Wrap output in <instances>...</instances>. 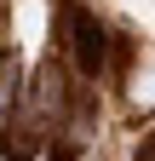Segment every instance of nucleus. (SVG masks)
<instances>
[{
    "instance_id": "f257e3e1",
    "label": "nucleus",
    "mask_w": 155,
    "mask_h": 161,
    "mask_svg": "<svg viewBox=\"0 0 155 161\" xmlns=\"http://www.w3.org/2000/svg\"><path fill=\"white\" fill-rule=\"evenodd\" d=\"M63 17H69V40H75V69L86 80H98L109 69V29L92 12H81V6H63Z\"/></svg>"
},
{
    "instance_id": "f03ea898",
    "label": "nucleus",
    "mask_w": 155,
    "mask_h": 161,
    "mask_svg": "<svg viewBox=\"0 0 155 161\" xmlns=\"http://www.w3.org/2000/svg\"><path fill=\"white\" fill-rule=\"evenodd\" d=\"M23 69H17V58L12 52H0V127H6V115H12V104H17V92H23V80H17Z\"/></svg>"
},
{
    "instance_id": "7ed1b4c3",
    "label": "nucleus",
    "mask_w": 155,
    "mask_h": 161,
    "mask_svg": "<svg viewBox=\"0 0 155 161\" xmlns=\"http://www.w3.org/2000/svg\"><path fill=\"white\" fill-rule=\"evenodd\" d=\"M149 155H155V138H149Z\"/></svg>"
}]
</instances>
